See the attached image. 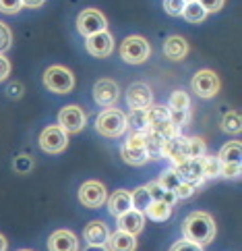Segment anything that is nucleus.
I'll return each mask as SVG.
<instances>
[{"instance_id": "obj_1", "label": "nucleus", "mask_w": 242, "mask_h": 251, "mask_svg": "<svg viewBox=\"0 0 242 251\" xmlns=\"http://www.w3.org/2000/svg\"><path fill=\"white\" fill-rule=\"evenodd\" d=\"M182 235L184 239L193 241L197 245H209L215 239V222L209 214L205 212H193L188 214L182 222Z\"/></svg>"}, {"instance_id": "obj_2", "label": "nucleus", "mask_w": 242, "mask_h": 251, "mask_svg": "<svg viewBox=\"0 0 242 251\" xmlns=\"http://www.w3.org/2000/svg\"><path fill=\"white\" fill-rule=\"evenodd\" d=\"M95 129L104 137H110V139L122 137L129 129L127 114H124L122 110H118V108H108L95 119Z\"/></svg>"}, {"instance_id": "obj_3", "label": "nucleus", "mask_w": 242, "mask_h": 251, "mask_svg": "<svg viewBox=\"0 0 242 251\" xmlns=\"http://www.w3.org/2000/svg\"><path fill=\"white\" fill-rule=\"evenodd\" d=\"M44 85L52 94H68L75 87V75L66 67L54 65V67H48L46 73H44Z\"/></svg>"}, {"instance_id": "obj_4", "label": "nucleus", "mask_w": 242, "mask_h": 251, "mask_svg": "<svg viewBox=\"0 0 242 251\" xmlns=\"http://www.w3.org/2000/svg\"><path fill=\"white\" fill-rule=\"evenodd\" d=\"M149 54H151V46L141 35H131V38H127L120 44V56L129 65H141V62L149 58Z\"/></svg>"}, {"instance_id": "obj_5", "label": "nucleus", "mask_w": 242, "mask_h": 251, "mask_svg": "<svg viewBox=\"0 0 242 251\" xmlns=\"http://www.w3.org/2000/svg\"><path fill=\"white\" fill-rule=\"evenodd\" d=\"M191 87L199 98L209 100V98H215L220 94L221 83H220L218 73H213V71H209V69H203V71H199V73H195L193 81H191Z\"/></svg>"}, {"instance_id": "obj_6", "label": "nucleus", "mask_w": 242, "mask_h": 251, "mask_svg": "<svg viewBox=\"0 0 242 251\" xmlns=\"http://www.w3.org/2000/svg\"><path fill=\"white\" fill-rule=\"evenodd\" d=\"M68 146V133L60 127V125H52L46 127L40 135V148L48 154H60L62 150Z\"/></svg>"}, {"instance_id": "obj_7", "label": "nucleus", "mask_w": 242, "mask_h": 251, "mask_svg": "<svg viewBox=\"0 0 242 251\" xmlns=\"http://www.w3.org/2000/svg\"><path fill=\"white\" fill-rule=\"evenodd\" d=\"M122 160L127 164L132 166H141L147 162V151H145V143H143V133H131V137L124 141V146L120 150Z\"/></svg>"}, {"instance_id": "obj_8", "label": "nucleus", "mask_w": 242, "mask_h": 251, "mask_svg": "<svg viewBox=\"0 0 242 251\" xmlns=\"http://www.w3.org/2000/svg\"><path fill=\"white\" fill-rule=\"evenodd\" d=\"M79 200H81V203H83L85 208L95 210V208H102V205L106 203L108 191H106V187L100 181H87V183L81 185Z\"/></svg>"}, {"instance_id": "obj_9", "label": "nucleus", "mask_w": 242, "mask_h": 251, "mask_svg": "<svg viewBox=\"0 0 242 251\" xmlns=\"http://www.w3.org/2000/svg\"><path fill=\"white\" fill-rule=\"evenodd\" d=\"M174 173L178 178L184 183H191L195 187H199L205 176H203V166H201V158H184L178 164H174Z\"/></svg>"}, {"instance_id": "obj_10", "label": "nucleus", "mask_w": 242, "mask_h": 251, "mask_svg": "<svg viewBox=\"0 0 242 251\" xmlns=\"http://www.w3.org/2000/svg\"><path fill=\"white\" fill-rule=\"evenodd\" d=\"M106 17L97 11V8H85V11H81V15L77 17V29L81 35H91V33H97L106 29Z\"/></svg>"}, {"instance_id": "obj_11", "label": "nucleus", "mask_w": 242, "mask_h": 251, "mask_svg": "<svg viewBox=\"0 0 242 251\" xmlns=\"http://www.w3.org/2000/svg\"><path fill=\"white\" fill-rule=\"evenodd\" d=\"M85 46H87V52H89L91 56H95V58H106V56H110L112 50H114V38H112L110 31L102 29V31H97V33L87 35Z\"/></svg>"}, {"instance_id": "obj_12", "label": "nucleus", "mask_w": 242, "mask_h": 251, "mask_svg": "<svg viewBox=\"0 0 242 251\" xmlns=\"http://www.w3.org/2000/svg\"><path fill=\"white\" fill-rule=\"evenodd\" d=\"M85 123H87L85 112L81 110L79 106H75V104L65 106V108L58 112V125L66 133H79V131H83Z\"/></svg>"}, {"instance_id": "obj_13", "label": "nucleus", "mask_w": 242, "mask_h": 251, "mask_svg": "<svg viewBox=\"0 0 242 251\" xmlns=\"http://www.w3.org/2000/svg\"><path fill=\"white\" fill-rule=\"evenodd\" d=\"M161 158H168L172 160V164H178L180 160L188 158V146H186V137H182L180 133H176V135L168 137L164 141V154Z\"/></svg>"}, {"instance_id": "obj_14", "label": "nucleus", "mask_w": 242, "mask_h": 251, "mask_svg": "<svg viewBox=\"0 0 242 251\" xmlns=\"http://www.w3.org/2000/svg\"><path fill=\"white\" fill-rule=\"evenodd\" d=\"M127 102L131 108L147 110L154 104V94H151V89L145 83H132L127 92Z\"/></svg>"}, {"instance_id": "obj_15", "label": "nucleus", "mask_w": 242, "mask_h": 251, "mask_svg": "<svg viewBox=\"0 0 242 251\" xmlns=\"http://www.w3.org/2000/svg\"><path fill=\"white\" fill-rule=\"evenodd\" d=\"M118 85H116L112 79H100L93 85V100L100 106H112L118 100Z\"/></svg>"}, {"instance_id": "obj_16", "label": "nucleus", "mask_w": 242, "mask_h": 251, "mask_svg": "<svg viewBox=\"0 0 242 251\" xmlns=\"http://www.w3.org/2000/svg\"><path fill=\"white\" fill-rule=\"evenodd\" d=\"M116 220H118V228L124 232H131V235H139L145 228V214L134 208L122 212L120 216H116Z\"/></svg>"}, {"instance_id": "obj_17", "label": "nucleus", "mask_w": 242, "mask_h": 251, "mask_svg": "<svg viewBox=\"0 0 242 251\" xmlns=\"http://www.w3.org/2000/svg\"><path fill=\"white\" fill-rule=\"evenodd\" d=\"M48 249L50 251H79V239L75 232H70L66 228L56 230L48 239Z\"/></svg>"}, {"instance_id": "obj_18", "label": "nucleus", "mask_w": 242, "mask_h": 251, "mask_svg": "<svg viewBox=\"0 0 242 251\" xmlns=\"http://www.w3.org/2000/svg\"><path fill=\"white\" fill-rule=\"evenodd\" d=\"M106 249L108 251H134L137 249V239L131 232H124V230H116V232H110L106 239Z\"/></svg>"}, {"instance_id": "obj_19", "label": "nucleus", "mask_w": 242, "mask_h": 251, "mask_svg": "<svg viewBox=\"0 0 242 251\" xmlns=\"http://www.w3.org/2000/svg\"><path fill=\"white\" fill-rule=\"evenodd\" d=\"M108 235H110V228L102 220H91L83 230V237L89 245H104Z\"/></svg>"}, {"instance_id": "obj_20", "label": "nucleus", "mask_w": 242, "mask_h": 251, "mask_svg": "<svg viewBox=\"0 0 242 251\" xmlns=\"http://www.w3.org/2000/svg\"><path fill=\"white\" fill-rule=\"evenodd\" d=\"M108 210H110L112 216H120L122 212H127L132 208V200H131V191H124V189H118L114 191L110 197H108Z\"/></svg>"}, {"instance_id": "obj_21", "label": "nucleus", "mask_w": 242, "mask_h": 251, "mask_svg": "<svg viewBox=\"0 0 242 251\" xmlns=\"http://www.w3.org/2000/svg\"><path fill=\"white\" fill-rule=\"evenodd\" d=\"M164 54L170 60H182L188 54V42L180 35H170L164 44Z\"/></svg>"}, {"instance_id": "obj_22", "label": "nucleus", "mask_w": 242, "mask_h": 251, "mask_svg": "<svg viewBox=\"0 0 242 251\" xmlns=\"http://www.w3.org/2000/svg\"><path fill=\"white\" fill-rule=\"evenodd\" d=\"M164 137L155 131H145L143 133V143H145V151H147V158L149 160H159L161 154H164Z\"/></svg>"}, {"instance_id": "obj_23", "label": "nucleus", "mask_w": 242, "mask_h": 251, "mask_svg": "<svg viewBox=\"0 0 242 251\" xmlns=\"http://www.w3.org/2000/svg\"><path fill=\"white\" fill-rule=\"evenodd\" d=\"M220 162L221 164H240L242 158V146L240 141H228L220 151Z\"/></svg>"}, {"instance_id": "obj_24", "label": "nucleus", "mask_w": 242, "mask_h": 251, "mask_svg": "<svg viewBox=\"0 0 242 251\" xmlns=\"http://www.w3.org/2000/svg\"><path fill=\"white\" fill-rule=\"evenodd\" d=\"M143 214H145L147 218H151L154 222H164V220L170 218V214H172V205L166 203V201H151Z\"/></svg>"}, {"instance_id": "obj_25", "label": "nucleus", "mask_w": 242, "mask_h": 251, "mask_svg": "<svg viewBox=\"0 0 242 251\" xmlns=\"http://www.w3.org/2000/svg\"><path fill=\"white\" fill-rule=\"evenodd\" d=\"M182 17L188 21V23H201L205 17H207V11L197 2V0H191V2H186L184 8H182Z\"/></svg>"}, {"instance_id": "obj_26", "label": "nucleus", "mask_w": 242, "mask_h": 251, "mask_svg": "<svg viewBox=\"0 0 242 251\" xmlns=\"http://www.w3.org/2000/svg\"><path fill=\"white\" fill-rule=\"evenodd\" d=\"M147 189H149L151 200H154V201H166V203H170V205H174V203L178 201L176 195H174V191L164 189V187H161L157 181H155V183H149Z\"/></svg>"}, {"instance_id": "obj_27", "label": "nucleus", "mask_w": 242, "mask_h": 251, "mask_svg": "<svg viewBox=\"0 0 242 251\" xmlns=\"http://www.w3.org/2000/svg\"><path fill=\"white\" fill-rule=\"evenodd\" d=\"M127 125L131 127L132 133H145V131H147V116H145V110L132 108L131 116H127Z\"/></svg>"}, {"instance_id": "obj_28", "label": "nucleus", "mask_w": 242, "mask_h": 251, "mask_svg": "<svg viewBox=\"0 0 242 251\" xmlns=\"http://www.w3.org/2000/svg\"><path fill=\"white\" fill-rule=\"evenodd\" d=\"M131 200H132V208L139 210V212H145L147 205L154 201V200H151V193L147 189V185H143V187H139V189H134L131 193Z\"/></svg>"}, {"instance_id": "obj_29", "label": "nucleus", "mask_w": 242, "mask_h": 251, "mask_svg": "<svg viewBox=\"0 0 242 251\" xmlns=\"http://www.w3.org/2000/svg\"><path fill=\"white\" fill-rule=\"evenodd\" d=\"M168 110H191V98L182 89H176L172 92L168 100Z\"/></svg>"}, {"instance_id": "obj_30", "label": "nucleus", "mask_w": 242, "mask_h": 251, "mask_svg": "<svg viewBox=\"0 0 242 251\" xmlns=\"http://www.w3.org/2000/svg\"><path fill=\"white\" fill-rule=\"evenodd\" d=\"M201 166H203V176L205 178H215L220 176V168H221V162L218 156H207L205 154L201 158Z\"/></svg>"}, {"instance_id": "obj_31", "label": "nucleus", "mask_w": 242, "mask_h": 251, "mask_svg": "<svg viewBox=\"0 0 242 251\" xmlns=\"http://www.w3.org/2000/svg\"><path fill=\"white\" fill-rule=\"evenodd\" d=\"M221 129L226 131V133H240V129H242V119H240V114H238L236 110L228 112V114L221 119Z\"/></svg>"}, {"instance_id": "obj_32", "label": "nucleus", "mask_w": 242, "mask_h": 251, "mask_svg": "<svg viewBox=\"0 0 242 251\" xmlns=\"http://www.w3.org/2000/svg\"><path fill=\"white\" fill-rule=\"evenodd\" d=\"M186 146H188V158H203L207 154L205 141L199 137H186Z\"/></svg>"}, {"instance_id": "obj_33", "label": "nucleus", "mask_w": 242, "mask_h": 251, "mask_svg": "<svg viewBox=\"0 0 242 251\" xmlns=\"http://www.w3.org/2000/svg\"><path fill=\"white\" fill-rule=\"evenodd\" d=\"M157 183L164 187V189L174 191L178 187V183H180V178H178V175L174 173V168H170V170H166V173H161V176L157 178Z\"/></svg>"}, {"instance_id": "obj_34", "label": "nucleus", "mask_w": 242, "mask_h": 251, "mask_svg": "<svg viewBox=\"0 0 242 251\" xmlns=\"http://www.w3.org/2000/svg\"><path fill=\"white\" fill-rule=\"evenodd\" d=\"M188 121H191V110H170V123H172L176 129L184 127Z\"/></svg>"}, {"instance_id": "obj_35", "label": "nucleus", "mask_w": 242, "mask_h": 251, "mask_svg": "<svg viewBox=\"0 0 242 251\" xmlns=\"http://www.w3.org/2000/svg\"><path fill=\"white\" fill-rule=\"evenodd\" d=\"M11 42H13V31L0 21V54H4L11 48Z\"/></svg>"}, {"instance_id": "obj_36", "label": "nucleus", "mask_w": 242, "mask_h": 251, "mask_svg": "<svg viewBox=\"0 0 242 251\" xmlns=\"http://www.w3.org/2000/svg\"><path fill=\"white\" fill-rule=\"evenodd\" d=\"M184 0H164V8L168 15L172 17H180L182 15V8H184Z\"/></svg>"}, {"instance_id": "obj_37", "label": "nucleus", "mask_w": 242, "mask_h": 251, "mask_svg": "<svg viewBox=\"0 0 242 251\" xmlns=\"http://www.w3.org/2000/svg\"><path fill=\"white\" fill-rule=\"evenodd\" d=\"M195 191H197V187H195V185L180 181V183H178V187L174 189V195H176V200H186V197H191Z\"/></svg>"}, {"instance_id": "obj_38", "label": "nucleus", "mask_w": 242, "mask_h": 251, "mask_svg": "<svg viewBox=\"0 0 242 251\" xmlns=\"http://www.w3.org/2000/svg\"><path fill=\"white\" fill-rule=\"evenodd\" d=\"M21 0H0V13L4 15H15L21 11Z\"/></svg>"}, {"instance_id": "obj_39", "label": "nucleus", "mask_w": 242, "mask_h": 251, "mask_svg": "<svg viewBox=\"0 0 242 251\" xmlns=\"http://www.w3.org/2000/svg\"><path fill=\"white\" fill-rule=\"evenodd\" d=\"M170 251H203V247L188 239H182V241H176V243L170 247Z\"/></svg>"}, {"instance_id": "obj_40", "label": "nucleus", "mask_w": 242, "mask_h": 251, "mask_svg": "<svg viewBox=\"0 0 242 251\" xmlns=\"http://www.w3.org/2000/svg\"><path fill=\"white\" fill-rule=\"evenodd\" d=\"M220 176L238 178V176H240V164H221V168H220Z\"/></svg>"}, {"instance_id": "obj_41", "label": "nucleus", "mask_w": 242, "mask_h": 251, "mask_svg": "<svg viewBox=\"0 0 242 251\" xmlns=\"http://www.w3.org/2000/svg\"><path fill=\"white\" fill-rule=\"evenodd\" d=\"M197 2H199L207 13H218L226 0H197Z\"/></svg>"}, {"instance_id": "obj_42", "label": "nucleus", "mask_w": 242, "mask_h": 251, "mask_svg": "<svg viewBox=\"0 0 242 251\" xmlns=\"http://www.w3.org/2000/svg\"><path fill=\"white\" fill-rule=\"evenodd\" d=\"M8 73H11V62H8V58L4 54H0V81H4Z\"/></svg>"}, {"instance_id": "obj_43", "label": "nucleus", "mask_w": 242, "mask_h": 251, "mask_svg": "<svg viewBox=\"0 0 242 251\" xmlns=\"http://www.w3.org/2000/svg\"><path fill=\"white\" fill-rule=\"evenodd\" d=\"M21 4L27 8H40L44 4V0H21Z\"/></svg>"}, {"instance_id": "obj_44", "label": "nucleus", "mask_w": 242, "mask_h": 251, "mask_svg": "<svg viewBox=\"0 0 242 251\" xmlns=\"http://www.w3.org/2000/svg\"><path fill=\"white\" fill-rule=\"evenodd\" d=\"M83 251H108V249H106V245H87V249H83Z\"/></svg>"}, {"instance_id": "obj_45", "label": "nucleus", "mask_w": 242, "mask_h": 251, "mask_svg": "<svg viewBox=\"0 0 242 251\" xmlns=\"http://www.w3.org/2000/svg\"><path fill=\"white\" fill-rule=\"evenodd\" d=\"M0 251H6V239L0 235Z\"/></svg>"}, {"instance_id": "obj_46", "label": "nucleus", "mask_w": 242, "mask_h": 251, "mask_svg": "<svg viewBox=\"0 0 242 251\" xmlns=\"http://www.w3.org/2000/svg\"><path fill=\"white\" fill-rule=\"evenodd\" d=\"M21 251H31V249H21Z\"/></svg>"}, {"instance_id": "obj_47", "label": "nucleus", "mask_w": 242, "mask_h": 251, "mask_svg": "<svg viewBox=\"0 0 242 251\" xmlns=\"http://www.w3.org/2000/svg\"><path fill=\"white\" fill-rule=\"evenodd\" d=\"M184 2H191V0H184Z\"/></svg>"}]
</instances>
